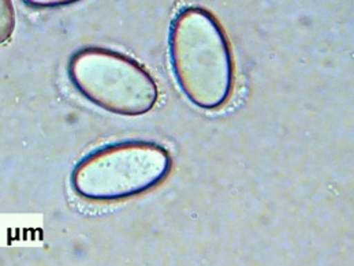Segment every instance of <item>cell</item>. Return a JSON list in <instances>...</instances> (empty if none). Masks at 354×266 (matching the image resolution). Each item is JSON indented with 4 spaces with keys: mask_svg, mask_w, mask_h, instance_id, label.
I'll use <instances>...</instances> for the list:
<instances>
[{
    "mask_svg": "<svg viewBox=\"0 0 354 266\" xmlns=\"http://www.w3.org/2000/svg\"><path fill=\"white\" fill-rule=\"evenodd\" d=\"M169 55L178 88L203 111L227 106L236 86L232 44L218 18L203 7H185L173 19Z\"/></svg>",
    "mask_w": 354,
    "mask_h": 266,
    "instance_id": "1",
    "label": "cell"
},
{
    "mask_svg": "<svg viewBox=\"0 0 354 266\" xmlns=\"http://www.w3.org/2000/svg\"><path fill=\"white\" fill-rule=\"evenodd\" d=\"M173 171L170 152L151 141L106 145L80 160L71 187L91 202H119L142 196L167 180Z\"/></svg>",
    "mask_w": 354,
    "mask_h": 266,
    "instance_id": "2",
    "label": "cell"
},
{
    "mask_svg": "<svg viewBox=\"0 0 354 266\" xmlns=\"http://www.w3.org/2000/svg\"><path fill=\"white\" fill-rule=\"evenodd\" d=\"M67 75L82 97L115 115L141 116L159 100V88L151 73L137 60L113 50H78L67 63Z\"/></svg>",
    "mask_w": 354,
    "mask_h": 266,
    "instance_id": "3",
    "label": "cell"
},
{
    "mask_svg": "<svg viewBox=\"0 0 354 266\" xmlns=\"http://www.w3.org/2000/svg\"><path fill=\"white\" fill-rule=\"evenodd\" d=\"M15 28V12L11 0H0V46L7 43Z\"/></svg>",
    "mask_w": 354,
    "mask_h": 266,
    "instance_id": "4",
    "label": "cell"
},
{
    "mask_svg": "<svg viewBox=\"0 0 354 266\" xmlns=\"http://www.w3.org/2000/svg\"><path fill=\"white\" fill-rule=\"evenodd\" d=\"M28 6L37 7V8H53V7H60V6H67L73 4L80 0H24Z\"/></svg>",
    "mask_w": 354,
    "mask_h": 266,
    "instance_id": "5",
    "label": "cell"
}]
</instances>
